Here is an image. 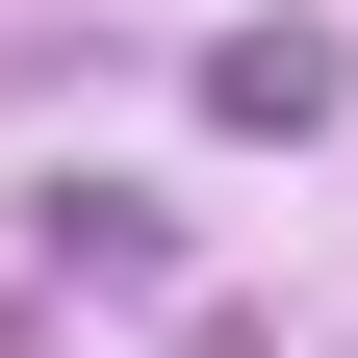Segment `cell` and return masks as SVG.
Listing matches in <instances>:
<instances>
[{"label": "cell", "instance_id": "1", "mask_svg": "<svg viewBox=\"0 0 358 358\" xmlns=\"http://www.w3.org/2000/svg\"><path fill=\"white\" fill-rule=\"evenodd\" d=\"M205 103H231V128H307V103H333V52H307V26H231V52H205Z\"/></svg>", "mask_w": 358, "mask_h": 358}]
</instances>
